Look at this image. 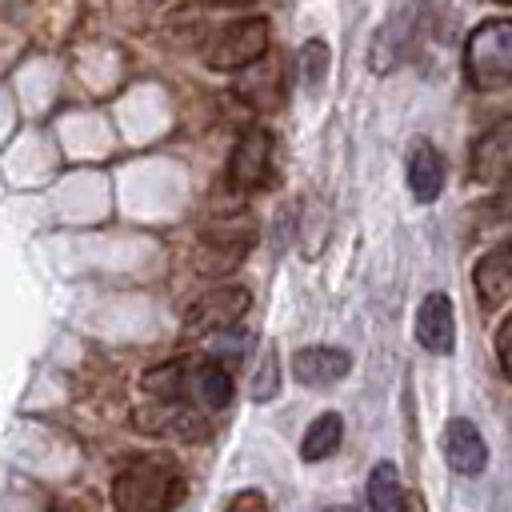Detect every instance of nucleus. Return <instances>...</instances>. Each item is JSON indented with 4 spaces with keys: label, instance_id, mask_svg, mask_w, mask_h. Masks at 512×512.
Listing matches in <instances>:
<instances>
[{
    "label": "nucleus",
    "instance_id": "nucleus-1",
    "mask_svg": "<svg viewBox=\"0 0 512 512\" xmlns=\"http://www.w3.org/2000/svg\"><path fill=\"white\" fill-rule=\"evenodd\" d=\"M188 492V476L172 452H140L112 480V504L120 512H176Z\"/></svg>",
    "mask_w": 512,
    "mask_h": 512
},
{
    "label": "nucleus",
    "instance_id": "nucleus-2",
    "mask_svg": "<svg viewBox=\"0 0 512 512\" xmlns=\"http://www.w3.org/2000/svg\"><path fill=\"white\" fill-rule=\"evenodd\" d=\"M464 76L476 92H500L512 84V20H480L464 40Z\"/></svg>",
    "mask_w": 512,
    "mask_h": 512
},
{
    "label": "nucleus",
    "instance_id": "nucleus-3",
    "mask_svg": "<svg viewBox=\"0 0 512 512\" xmlns=\"http://www.w3.org/2000/svg\"><path fill=\"white\" fill-rule=\"evenodd\" d=\"M268 20L264 16H244L232 20L224 28L212 32V40L204 44V64L216 72H240L252 60H260L268 52Z\"/></svg>",
    "mask_w": 512,
    "mask_h": 512
},
{
    "label": "nucleus",
    "instance_id": "nucleus-4",
    "mask_svg": "<svg viewBox=\"0 0 512 512\" xmlns=\"http://www.w3.org/2000/svg\"><path fill=\"white\" fill-rule=\"evenodd\" d=\"M252 308V292L244 284H216L208 292H200L188 312H184V332L188 336H204V332H220L232 328L244 312Z\"/></svg>",
    "mask_w": 512,
    "mask_h": 512
},
{
    "label": "nucleus",
    "instance_id": "nucleus-5",
    "mask_svg": "<svg viewBox=\"0 0 512 512\" xmlns=\"http://www.w3.org/2000/svg\"><path fill=\"white\" fill-rule=\"evenodd\" d=\"M272 180V132L252 124L236 136L228 156V188L232 192H256Z\"/></svg>",
    "mask_w": 512,
    "mask_h": 512
},
{
    "label": "nucleus",
    "instance_id": "nucleus-6",
    "mask_svg": "<svg viewBox=\"0 0 512 512\" xmlns=\"http://www.w3.org/2000/svg\"><path fill=\"white\" fill-rule=\"evenodd\" d=\"M284 92H288V72L276 56H260L252 60L248 68H240V80H236V96H244V104L260 108V112H272L284 104Z\"/></svg>",
    "mask_w": 512,
    "mask_h": 512
},
{
    "label": "nucleus",
    "instance_id": "nucleus-7",
    "mask_svg": "<svg viewBox=\"0 0 512 512\" xmlns=\"http://www.w3.org/2000/svg\"><path fill=\"white\" fill-rule=\"evenodd\" d=\"M416 340L432 356H448L456 344V308L444 292H428L416 308Z\"/></svg>",
    "mask_w": 512,
    "mask_h": 512
},
{
    "label": "nucleus",
    "instance_id": "nucleus-8",
    "mask_svg": "<svg viewBox=\"0 0 512 512\" xmlns=\"http://www.w3.org/2000/svg\"><path fill=\"white\" fill-rule=\"evenodd\" d=\"M440 448H444L448 468L460 472V476H480L484 464H488V444H484L480 428H476L472 420H464V416H456V420L444 424Z\"/></svg>",
    "mask_w": 512,
    "mask_h": 512
},
{
    "label": "nucleus",
    "instance_id": "nucleus-9",
    "mask_svg": "<svg viewBox=\"0 0 512 512\" xmlns=\"http://www.w3.org/2000/svg\"><path fill=\"white\" fill-rule=\"evenodd\" d=\"M472 288H476V300L480 308H500L512 292V248L508 244H496L492 252H484L472 268Z\"/></svg>",
    "mask_w": 512,
    "mask_h": 512
},
{
    "label": "nucleus",
    "instance_id": "nucleus-10",
    "mask_svg": "<svg viewBox=\"0 0 512 512\" xmlns=\"http://www.w3.org/2000/svg\"><path fill=\"white\" fill-rule=\"evenodd\" d=\"M352 368V356L344 348H328V344H308L292 356V376L308 388H324V384H336L344 380Z\"/></svg>",
    "mask_w": 512,
    "mask_h": 512
},
{
    "label": "nucleus",
    "instance_id": "nucleus-11",
    "mask_svg": "<svg viewBox=\"0 0 512 512\" xmlns=\"http://www.w3.org/2000/svg\"><path fill=\"white\" fill-rule=\"evenodd\" d=\"M508 164H512V132L508 120H496L472 148V180L500 184L508 176Z\"/></svg>",
    "mask_w": 512,
    "mask_h": 512
},
{
    "label": "nucleus",
    "instance_id": "nucleus-12",
    "mask_svg": "<svg viewBox=\"0 0 512 512\" xmlns=\"http://www.w3.org/2000/svg\"><path fill=\"white\" fill-rule=\"evenodd\" d=\"M416 16H420V8H416V4H408V8H400V12H396V16L376 32L372 52H368L372 72H388V68L408 52V44H412V36H416Z\"/></svg>",
    "mask_w": 512,
    "mask_h": 512
},
{
    "label": "nucleus",
    "instance_id": "nucleus-13",
    "mask_svg": "<svg viewBox=\"0 0 512 512\" xmlns=\"http://www.w3.org/2000/svg\"><path fill=\"white\" fill-rule=\"evenodd\" d=\"M444 188V156L436 152L432 140H416L408 152V192L420 204H432Z\"/></svg>",
    "mask_w": 512,
    "mask_h": 512
},
{
    "label": "nucleus",
    "instance_id": "nucleus-14",
    "mask_svg": "<svg viewBox=\"0 0 512 512\" xmlns=\"http://www.w3.org/2000/svg\"><path fill=\"white\" fill-rule=\"evenodd\" d=\"M192 360H168V364H160V368H148L144 372V392H152V396H160L164 404H176V400H184L188 396V388H192Z\"/></svg>",
    "mask_w": 512,
    "mask_h": 512
},
{
    "label": "nucleus",
    "instance_id": "nucleus-15",
    "mask_svg": "<svg viewBox=\"0 0 512 512\" xmlns=\"http://www.w3.org/2000/svg\"><path fill=\"white\" fill-rule=\"evenodd\" d=\"M340 440H344V420H340V412H320V416L308 424L304 440H300V460H308V464L328 460V456L340 448Z\"/></svg>",
    "mask_w": 512,
    "mask_h": 512
},
{
    "label": "nucleus",
    "instance_id": "nucleus-16",
    "mask_svg": "<svg viewBox=\"0 0 512 512\" xmlns=\"http://www.w3.org/2000/svg\"><path fill=\"white\" fill-rule=\"evenodd\" d=\"M192 376H196V396H200L204 408H212V412L228 408V400H232V372L220 360H200L192 368Z\"/></svg>",
    "mask_w": 512,
    "mask_h": 512
},
{
    "label": "nucleus",
    "instance_id": "nucleus-17",
    "mask_svg": "<svg viewBox=\"0 0 512 512\" xmlns=\"http://www.w3.org/2000/svg\"><path fill=\"white\" fill-rule=\"evenodd\" d=\"M368 512H400V500H404V484H400V472L392 460H380L368 476Z\"/></svg>",
    "mask_w": 512,
    "mask_h": 512
},
{
    "label": "nucleus",
    "instance_id": "nucleus-18",
    "mask_svg": "<svg viewBox=\"0 0 512 512\" xmlns=\"http://www.w3.org/2000/svg\"><path fill=\"white\" fill-rule=\"evenodd\" d=\"M328 60H332V48L324 40H304L300 52H296V72L304 84H320L324 72H328Z\"/></svg>",
    "mask_w": 512,
    "mask_h": 512
},
{
    "label": "nucleus",
    "instance_id": "nucleus-19",
    "mask_svg": "<svg viewBox=\"0 0 512 512\" xmlns=\"http://www.w3.org/2000/svg\"><path fill=\"white\" fill-rule=\"evenodd\" d=\"M276 388H280V356H276V348L268 344V348H264L260 376L252 380V396H256V400H272V396H276Z\"/></svg>",
    "mask_w": 512,
    "mask_h": 512
},
{
    "label": "nucleus",
    "instance_id": "nucleus-20",
    "mask_svg": "<svg viewBox=\"0 0 512 512\" xmlns=\"http://www.w3.org/2000/svg\"><path fill=\"white\" fill-rule=\"evenodd\" d=\"M224 512H268V500H264V492H256V488H240V492L224 504Z\"/></svg>",
    "mask_w": 512,
    "mask_h": 512
},
{
    "label": "nucleus",
    "instance_id": "nucleus-21",
    "mask_svg": "<svg viewBox=\"0 0 512 512\" xmlns=\"http://www.w3.org/2000/svg\"><path fill=\"white\" fill-rule=\"evenodd\" d=\"M508 340H512V320H500V332H496V364H500V372H504V376L512 372V356H508Z\"/></svg>",
    "mask_w": 512,
    "mask_h": 512
},
{
    "label": "nucleus",
    "instance_id": "nucleus-22",
    "mask_svg": "<svg viewBox=\"0 0 512 512\" xmlns=\"http://www.w3.org/2000/svg\"><path fill=\"white\" fill-rule=\"evenodd\" d=\"M400 512H428V504H424V496H420V492H412V496H404V500H400Z\"/></svg>",
    "mask_w": 512,
    "mask_h": 512
},
{
    "label": "nucleus",
    "instance_id": "nucleus-23",
    "mask_svg": "<svg viewBox=\"0 0 512 512\" xmlns=\"http://www.w3.org/2000/svg\"><path fill=\"white\" fill-rule=\"evenodd\" d=\"M204 4H212V8H244L252 0H204Z\"/></svg>",
    "mask_w": 512,
    "mask_h": 512
},
{
    "label": "nucleus",
    "instance_id": "nucleus-24",
    "mask_svg": "<svg viewBox=\"0 0 512 512\" xmlns=\"http://www.w3.org/2000/svg\"><path fill=\"white\" fill-rule=\"evenodd\" d=\"M48 512H84V508H76V504H52Z\"/></svg>",
    "mask_w": 512,
    "mask_h": 512
},
{
    "label": "nucleus",
    "instance_id": "nucleus-25",
    "mask_svg": "<svg viewBox=\"0 0 512 512\" xmlns=\"http://www.w3.org/2000/svg\"><path fill=\"white\" fill-rule=\"evenodd\" d=\"M320 512H356L352 504H332V508H320Z\"/></svg>",
    "mask_w": 512,
    "mask_h": 512
},
{
    "label": "nucleus",
    "instance_id": "nucleus-26",
    "mask_svg": "<svg viewBox=\"0 0 512 512\" xmlns=\"http://www.w3.org/2000/svg\"><path fill=\"white\" fill-rule=\"evenodd\" d=\"M492 4H508V0H492Z\"/></svg>",
    "mask_w": 512,
    "mask_h": 512
}]
</instances>
